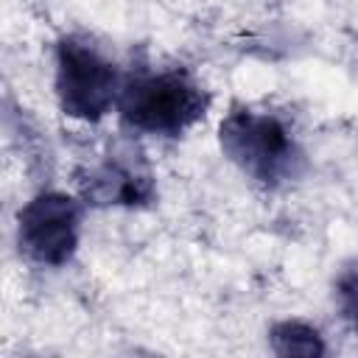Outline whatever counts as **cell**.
<instances>
[{"instance_id":"6da1fadb","label":"cell","mask_w":358,"mask_h":358,"mask_svg":"<svg viewBox=\"0 0 358 358\" xmlns=\"http://www.w3.org/2000/svg\"><path fill=\"white\" fill-rule=\"evenodd\" d=\"M115 109L131 131L179 137L207 115L210 92L182 67H137L123 76Z\"/></svg>"},{"instance_id":"7a4b0ae2","label":"cell","mask_w":358,"mask_h":358,"mask_svg":"<svg viewBox=\"0 0 358 358\" xmlns=\"http://www.w3.org/2000/svg\"><path fill=\"white\" fill-rule=\"evenodd\" d=\"M218 143L227 159L263 187H282L299 179L305 168L299 140L271 112L235 106L218 126Z\"/></svg>"},{"instance_id":"3957f363","label":"cell","mask_w":358,"mask_h":358,"mask_svg":"<svg viewBox=\"0 0 358 358\" xmlns=\"http://www.w3.org/2000/svg\"><path fill=\"white\" fill-rule=\"evenodd\" d=\"M56 98L67 117L98 123L117 106L123 73L87 36H62L56 45Z\"/></svg>"},{"instance_id":"277c9868","label":"cell","mask_w":358,"mask_h":358,"mask_svg":"<svg viewBox=\"0 0 358 358\" xmlns=\"http://www.w3.org/2000/svg\"><path fill=\"white\" fill-rule=\"evenodd\" d=\"M81 218L84 201L62 190H42L17 213V246L31 263L59 268L78 249Z\"/></svg>"},{"instance_id":"5b68a950","label":"cell","mask_w":358,"mask_h":358,"mask_svg":"<svg viewBox=\"0 0 358 358\" xmlns=\"http://www.w3.org/2000/svg\"><path fill=\"white\" fill-rule=\"evenodd\" d=\"M84 204L95 207H143L154 201V173L131 145L112 148L101 162L78 176Z\"/></svg>"},{"instance_id":"8992f818","label":"cell","mask_w":358,"mask_h":358,"mask_svg":"<svg viewBox=\"0 0 358 358\" xmlns=\"http://www.w3.org/2000/svg\"><path fill=\"white\" fill-rule=\"evenodd\" d=\"M268 338H271L274 352H280V355H322L324 352V341H322L319 330L299 319L277 322L271 327Z\"/></svg>"},{"instance_id":"52a82bcc","label":"cell","mask_w":358,"mask_h":358,"mask_svg":"<svg viewBox=\"0 0 358 358\" xmlns=\"http://www.w3.org/2000/svg\"><path fill=\"white\" fill-rule=\"evenodd\" d=\"M336 296H338V308H341L344 319L350 322V327L358 336V266H350L338 274Z\"/></svg>"}]
</instances>
